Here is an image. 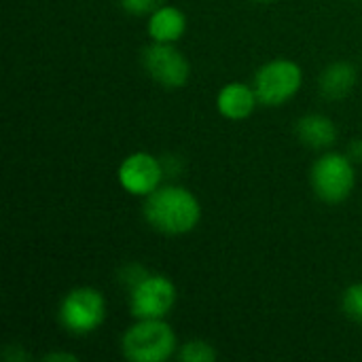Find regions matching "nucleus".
I'll return each mask as SVG.
<instances>
[{"label":"nucleus","instance_id":"nucleus-5","mask_svg":"<svg viewBox=\"0 0 362 362\" xmlns=\"http://www.w3.org/2000/svg\"><path fill=\"white\" fill-rule=\"evenodd\" d=\"M303 83L299 64L291 59H272L255 74V93L265 106H282L293 100Z\"/></svg>","mask_w":362,"mask_h":362},{"label":"nucleus","instance_id":"nucleus-13","mask_svg":"<svg viewBox=\"0 0 362 362\" xmlns=\"http://www.w3.org/2000/svg\"><path fill=\"white\" fill-rule=\"evenodd\" d=\"M216 350L204 341V339H191L185 346H180L178 358L182 362H212L216 361Z\"/></svg>","mask_w":362,"mask_h":362},{"label":"nucleus","instance_id":"nucleus-2","mask_svg":"<svg viewBox=\"0 0 362 362\" xmlns=\"http://www.w3.org/2000/svg\"><path fill=\"white\" fill-rule=\"evenodd\" d=\"M176 348V335L165 320H138L121 339L123 356L132 362H163Z\"/></svg>","mask_w":362,"mask_h":362},{"label":"nucleus","instance_id":"nucleus-15","mask_svg":"<svg viewBox=\"0 0 362 362\" xmlns=\"http://www.w3.org/2000/svg\"><path fill=\"white\" fill-rule=\"evenodd\" d=\"M163 4L165 0H121V6L132 15H151Z\"/></svg>","mask_w":362,"mask_h":362},{"label":"nucleus","instance_id":"nucleus-12","mask_svg":"<svg viewBox=\"0 0 362 362\" xmlns=\"http://www.w3.org/2000/svg\"><path fill=\"white\" fill-rule=\"evenodd\" d=\"M297 136L310 148H329L337 140L335 123L325 115H305L297 121Z\"/></svg>","mask_w":362,"mask_h":362},{"label":"nucleus","instance_id":"nucleus-9","mask_svg":"<svg viewBox=\"0 0 362 362\" xmlns=\"http://www.w3.org/2000/svg\"><path fill=\"white\" fill-rule=\"evenodd\" d=\"M257 102H259V98L255 93V87H250L246 83H229L216 95L218 112L231 121L248 119L255 112Z\"/></svg>","mask_w":362,"mask_h":362},{"label":"nucleus","instance_id":"nucleus-14","mask_svg":"<svg viewBox=\"0 0 362 362\" xmlns=\"http://www.w3.org/2000/svg\"><path fill=\"white\" fill-rule=\"evenodd\" d=\"M344 312L350 320L362 325V282L361 284H352L350 288H346L344 299H341Z\"/></svg>","mask_w":362,"mask_h":362},{"label":"nucleus","instance_id":"nucleus-19","mask_svg":"<svg viewBox=\"0 0 362 362\" xmlns=\"http://www.w3.org/2000/svg\"><path fill=\"white\" fill-rule=\"evenodd\" d=\"M257 2H272V0H257Z\"/></svg>","mask_w":362,"mask_h":362},{"label":"nucleus","instance_id":"nucleus-7","mask_svg":"<svg viewBox=\"0 0 362 362\" xmlns=\"http://www.w3.org/2000/svg\"><path fill=\"white\" fill-rule=\"evenodd\" d=\"M142 66L146 74L168 89L187 85L191 76L189 59L174 47V42H151L142 53Z\"/></svg>","mask_w":362,"mask_h":362},{"label":"nucleus","instance_id":"nucleus-17","mask_svg":"<svg viewBox=\"0 0 362 362\" xmlns=\"http://www.w3.org/2000/svg\"><path fill=\"white\" fill-rule=\"evenodd\" d=\"M348 157H350L352 161H362V140H354V142L350 144Z\"/></svg>","mask_w":362,"mask_h":362},{"label":"nucleus","instance_id":"nucleus-16","mask_svg":"<svg viewBox=\"0 0 362 362\" xmlns=\"http://www.w3.org/2000/svg\"><path fill=\"white\" fill-rule=\"evenodd\" d=\"M121 276H123V282H127L129 288H132V286H136L142 278H146L148 272H146L144 267H140V265H127V267L121 272Z\"/></svg>","mask_w":362,"mask_h":362},{"label":"nucleus","instance_id":"nucleus-4","mask_svg":"<svg viewBox=\"0 0 362 362\" xmlns=\"http://www.w3.org/2000/svg\"><path fill=\"white\" fill-rule=\"evenodd\" d=\"M356 185L354 161L348 155L327 153L316 159L312 168V187L314 193L327 204L346 202Z\"/></svg>","mask_w":362,"mask_h":362},{"label":"nucleus","instance_id":"nucleus-8","mask_svg":"<svg viewBox=\"0 0 362 362\" xmlns=\"http://www.w3.org/2000/svg\"><path fill=\"white\" fill-rule=\"evenodd\" d=\"M163 165L161 161L144 151L127 155L119 165V185L138 197H146L161 187L163 180Z\"/></svg>","mask_w":362,"mask_h":362},{"label":"nucleus","instance_id":"nucleus-18","mask_svg":"<svg viewBox=\"0 0 362 362\" xmlns=\"http://www.w3.org/2000/svg\"><path fill=\"white\" fill-rule=\"evenodd\" d=\"M45 361H51V362H55V361H70V362H74L76 361V356L74 354H68V352H51V354H45Z\"/></svg>","mask_w":362,"mask_h":362},{"label":"nucleus","instance_id":"nucleus-1","mask_svg":"<svg viewBox=\"0 0 362 362\" xmlns=\"http://www.w3.org/2000/svg\"><path fill=\"white\" fill-rule=\"evenodd\" d=\"M142 212L146 223L163 235L191 233L202 218L199 199L189 189L178 185L159 187L146 195Z\"/></svg>","mask_w":362,"mask_h":362},{"label":"nucleus","instance_id":"nucleus-6","mask_svg":"<svg viewBox=\"0 0 362 362\" xmlns=\"http://www.w3.org/2000/svg\"><path fill=\"white\" fill-rule=\"evenodd\" d=\"M176 303V286L161 274H148L129 295V312L136 320H163Z\"/></svg>","mask_w":362,"mask_h":362},{"label":"nucleus","instance_id":"nucleus-10","mask_svg":"<svg viewBox=\"0 0 362 362\" xmlns=\"http://www.w3.org/2000/svg\"><path fill=\"white\" fill-rule=\"evenodd\" d=\"M146 32L155 42H176L187 32V15L172 4H163L151 13Z\"/></svg>","mask_w":362,"mask_h":362},{"label":"nucleus","instance_id":"nucleus-3","mask_svg":"<svg viewBox=\"0 0 362 362\" xmlns=\"http://www.w3.org/2000/svg\"><path fill=\"white\" fill-rule=\"evenodd\" d=\"M106 320V299L98 288L78 286L59 303V322L72 335H91Z\"/></svg>","mask_w":362,"mask_h":362},{"label":"nucleus","instance_id":"nucleus-11","mask_svg":"<svg viewBox=\"0 0 362 362\" xmlns=\"http://www.w3.org/2000/svg\"><path fill=\"white\" fill-rule=\"evenodd\" d=\"M358 83V72L350 62H335L320 74V93L329 100H344Z\"/></svg>","mask_w":362,"mask_h":362}]
</instances>
